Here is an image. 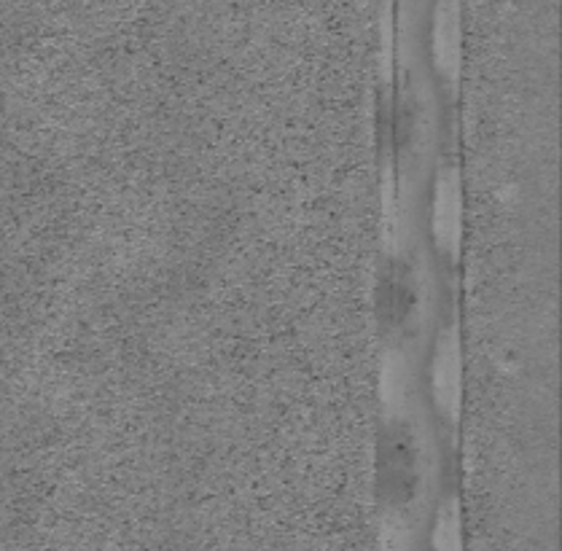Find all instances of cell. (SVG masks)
Returning a JSON list of instances; mask_svg holds the SVG:
<instances>
[{
    "mask_svg": "<svg viewBox=\"0 0 562 551\" xmlns=\"http://www.w3.org/2000/svg\"><path fill=\"white\" fill-rule=\"evenodd\" d=\"M434 401L447 420H458L460 412V382H463V367H460V341L458 331L441 334L439 347L434 356Z\"/></svg>",
    "mask_w": 562,
    "mask_h": 551,
    "instance_id": "6da1fadb",
    "label": "cell"
},
{
    "mask_svg": "<svg viewBox=\"0 0 562 551\" xmlns=\"http://www.w3.org/2000/svg\"><path fill=\"white\" fill-rule=\"evenodd\" d=\"M460 211H463V196H460V178L456 170H445L436 181L434 194V237L445 254H458L460 245Z\"/></svg>",
    "mask_w": 562,
    "mask_h": 551,
    "instance_id": "7a4b0ae2",
    "label": "cell"
},
{
    "mask_svg": "<svg viewBox=\"0 0 562 551\" xmlns=\"http://www.w3.org/2000/svg\"><path fill=\"white\" fill-rule=\"evenodd\" d=\"M406 385H409V371H406L404 356L398 350H387L385 361H382V374H380V393H382V404H385L387 417L404 415Z\"/></svg>",
    "mask_w": 562,
    "mask_h": 551,
    "instance_id": "3957f363",
    "label": "cell"
}]
</instances>
